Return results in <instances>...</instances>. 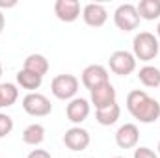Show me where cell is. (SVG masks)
Listing matches in <instances>:
<instances>
[{
    "mask_svg": "<svg viewBox=\"0 0 160 158\" xmlns=\"http://www.w3.org/2000/svg\"><path fill=\"white\" fill-rule=\"evenodd\" d=\"M17 6V0H0V7H15Z\"/></svg>",
    "mask_w": 160,
    "mask_h": 158,
    "instance_id": "obj_24",
    "label": "cell"
},
{
    "mask_svg": "<svg viewBox=\"0 0 160 158\" xmlns=\"http://www.w3.org/2000/svg\"><path fill=\"white\" fill-rule=\"evenodd\" d=\"M157 39L160 41V22H158V26H157Z\"/></svg>",
    "mask_w": 160,
    "mask_h": 158,
    "instance_id": "obj_26",
    "label": "cell"
},
{
    "mask_svg": "<svg viewBox=\"0 0 160 158\" xmlns=\"http://www.w3.org/2000/svg\"><path fill=\"white\" fill-rule=\"evenodd\" d=\"M127 110L136 121L145 125L160 119V102L149 97L143 89H132L127 95Z\"/></svg>",
    "mask_w": 160,
    "mask_h": 158,
    "instance_id": "obj_1",
    "label": "cell"
},
{
    "mask_svg": "<svg viewBox=\"0 0 160 158\" xmlns=\"http://www.w3.org/2000/svg\"><path fill=\"white\" fill-rule=\"evenodd\" d=\"M0 108H6L4 106V99H2V91H0Z\"/></svg>",
    "mask_w": 160,
    "mask_h": 158,
    "instance_id": "obj_27",
    "label": "cell"
},
{
    "mask_svg": "<svg viewBox=\"0 0 160 158\" xmlns=\"http://www.w3.org/2000/svg\"><path fill=\"white\" fill-rule=\"evenodd\" d=\"M119 116H121V108H119L118 102L112 104V106H108V108H102V110H97V112H95L97 123L102 125V126H112V125H116L118 119H119Z\"/></svg>",
    "mask_w": 160,
    "mask_h": 158,
    "instance_id": "obj_18",
    "label": "cell"
},
{
    "mask_svg": "<svg viewBox=\"0 0 160 158\" xmlns=\"http://www.w3.org/2000/svg\"><path fill=\"white\" fill-rule=\"evenodd\" d=\"M89 112H91V104H89V101H86L82 97H75L73 101H69V104L65 108L67 119L71 123H75V126H80V123H84L89 117Z\"/></svg>",
    "mask_w": 160,
    "mask_h": 158,
    "instance_id": "obj_11",
    "label": "cell"
},
{
    "mask_svg": "<svg viewBox=\"0 0 160 158\" xmlns=\"http://www.w3.org/2000/svg\"><path fill=\"white\" fill-rule=\"evenodd\" d=\"M0 91H2V99H4V106H6V108H8V106H13V104L17 102V99H19V89H17L15 84L4 82V84H0Z\"/></svg>",
    "mask_w": 160,
    "mask_h": 158,
    "instance_id": "obj_20",
    "label": "cell"
},
{
    "mask_svg": "<svg viewBox=\"0 0 160 158\" xmlns=\"http://www.w3.org/2000/svg\"><path fill=\"white\" fill-rule=\"evenodd\" d=\"M22 141L26 145H32V147H38L45 141V126L39 123H32L28 125L24 130H22Z\"/></svg>",
    "mask_w": 160,
    "mask_h": 158,
    "instance_id": "obj_16",
    "label": "cell"
},
{
    "mask_svg": "<svg viewBox=\"0 0 160 158\" xmlns=\"http://www.w3.org/2000/svg\"><path fill=\"white\" fill-rule=\"evenodd\" d=\"M80 82L75 75H58L50 82V91L60 101H73L78 93Z\"/></svg>",
    "mask_w": 160,
    "mask_h": 158,
    "instance_id": "obj_3",
    "label": "cell"
},
{
    "mask_svg": "<svg viewBox=\"0 0 160 158\" xmlns=\"http://www.w3.org/2000/svg\"><path fill=\"white\" fill-rule=\"evenodd\" d=\"M0 78H2V63H0Z\"/></svg>",
    "mask_w": 160,
    "mask_h": 158,
    "instance_id": "obj_28",
    "label": "cell"
},
{
    "mask_svg": "<svg viewBox=\"0 0 160 158\" xmlns=\"http://www.w3.org/2000/svg\"><path fill=\"white\" fill-rule=\"evenodd\" d=\"M158 155H160V141H158Z\"/></svg>",
    "mask_w": 160,
    "mask_h": 158,
    "instance_id": "obj_29",
    "label": "cell"
},
{
    "mask_svg": "<svg viewBox=\"0 0 160 158\" xmlns=\"http://www.w3.org/2000/svg\"><path fill=\"white\" fill-rule=\"evenodd\" d=\"M11 130H13V119H11V116L0 112V138L9 136Z\"/></svg>",
    "mask_w": 160,
    "mask_h": 158,
    "instance_id": "obj_21",
    "label": "cell"
},
{
    "mask_svg": "<svg viewBox=\"0 0 160 158\" xmlns=\"http://www.w3.org/2000/svg\"><path fill=\"white\" fill-rule=\"evenodd\" d=\"M110 82L108 78V69L104 65H99V63H93V65H88L84 71H82V86L86 89H95L102 84Z\"/></svg>",
    "mask_w": 160,
    "mask_h": 158,
    "instance_id": "obj_8",
    "label": "cell"
},
{
    "mask_svg": "<svg viewBox=\"0 0 160 158\" xmlns=\"http://www.w3.org/2000/svg\"><path fill=\"white\" fill-rule=\"evenodd\" d=\"M160 41L151 32H140L132 41V54L140 62H151L158 56Z\"/></svg>",
    "mask_w": 160,
    "mask_h": 158,
    "instance_id": "obj_2",
    "label": "cell"
},
{
    "mask_svg": "<svg viewBox=\"0 0 160 158\" xmlns=\"http://www.w3.org/2000/svg\"><path fill=\"white\" fill-rule=\"evenodd\" d=\"M140 141V130L134 123L121 125L116 132V143L119 149H134Z\"/></svg>",
    "mask_w": 160,
    "mask_h": 158,
    "instance_id": "obj_13",
    "label": "cell"
},
{
    "mask_svg": "<svg viewBox=\"0 0 160 158\" xmlns=\"http://www.w3.org/2000/svg\"><path fill=\"white\" fill-rule=\"evenodd\" d=\"M114 158H125V156H114Z\"/></svg>",
    "mask_w": 160,
    "mask_h": 158,
    "instance_id": "obj_30",
    "label": "cell"
},
{
    "mask_svg": "<svg viewBox=\"0 0 160 158\" xmlns=\"http://www.w3.org/2000/svg\"><path fill=\"white\" fill-rule=\"evenodd\" d=\"M4 26H6V17H4V13L0 11V34L4 32Z\"/></svg>",
    "mask_w": 160,
    "mask_h": 158,
    "instance_id": "obj_25",
    "label": "cell"
},
{
    "mask_svg": "<svg viewBox=\"0 0 160 158\" xmlns=\"http://www.w3.org/2000/svg\"><path fill=\"white\" fill-rule=\"evenodd\" d=\"M82 13L78 0H56L54 2V15L62 22H75Z\"/></svg>",
    "mask_w": 160,
    "mask_h": 158,
    "instance_id": "obj_12",
    "label": "cell"
},
{
    "mask_svg": "<svg viewBox=\"0 0 160 158\" xmlns=\"http://www.w3.org/2000/svg\"><path fill=\"white\" fill-rule=\"evenodd\" d=\"M15 78H17V84L22 89H26L28 93H36V89H39L41 84H43V78L41 77H38L32 71H26V69H21Z\"/></svg>",
    "mask_w": 160,
    "mask_h": 158,
    "instance_id": "obj_15",
    "label": "cell"
},
{
    "mask_svg": "<svg viewBox=\"0 0 160 158\" xmlns=\"http://www.w3.org/2000/svg\"><path fill=\"white\" fill-rule=\"evenodd\" d=\"M138 78L145 87H160V69L155 65H143L138 71Z\"/></svg>",
    "mask_w": 160,
    "mask_h": 158,
    "instance_id": "obj_19",
    "label": "cell"
},
{
    "mask_svg": "<svg viewBox=\"0 0 160 158\" xmlns=\"http://www.w3.org/2000/svg\"><path fill=\"white\" fill-rule=\"evenodd\" d=\"M48 67H50V65H48V60H47L43 54H30V56L24 60V65H22V69L36 73L41 78L48 73Z\"/></svg>",
    "mask_w": 160,
    "mask_h": 158,
    "instance_id": "obj_14",
    "label": "cell"
},
{
    "mask_svg": "<svg viewBox=\"0 0 160 158\" xmlns=\"http://www.w3.org/2000/svg\"><path fill=\"white\" fill-rule=\"evenodd\" d=\"M22 110L32 117H47L52 112V102L43 93H26L22 97Z\"/></svg>",
    "mask_w": 160,
    "mask_h": 158,
    "instance_id": "obj_4",
    "label": "cell"
},
{
    "mask_svg": "<svg viewBox=\"0 0 160 158\" xmlns=\"http://www.w3.org/2000/svg\"><path fill=\"white\" fill-rule=\"evenodd\" d=\"M82 19H84V22H86L88 26H91V28H101V26H104L106 21H108V11H106V7H104L102 4L91 2V4H86V6L82 7Z\"/></svg>",
    "mask_w": 160,
    "mask_h": 158,
    "instance_id": "obj_9",
    "label": "cell"
},
{
    "mask_svg": "<svg viewBox=\"0 0 160 158\" xmlns=\"http://www.w3.org/2000/svg\"><path fill=\"white\" fill-rule=\"evenodd\" d=\"M140 15L134 4H121L114 11V24L121 32H132L140 26Z\"/></svg>",
    "mask_w": 160,
    "mask_h": 158,
    "instance_id": "obj_5",
    "label": "cell"
},
{
    "mask_svg": "<svg viewBox=\"0 0 160 158\" xmlns=\"http://www.w3.org/2000/svg\"><path fill=\"white\" fill-rule=\"evenodd\" d=\"M26 158H52V156H50V153L45 151V149H34V151L28 153Z\"/></svg>",
    "mask_w": 160,
    "mask_h": 158,
    "instance_id": "obj_23",
    "label": "cell"
},
{
    "mask_svg": "<svg viewBox=\"0 0 160 158\" xmlns=\"http://www.w3.org/2000/svg\"><path fill=\"white\" fill-rule=\"evenodd\" d=\"M136 62L138 60L128 50H116V52L110 54V60H108L110 71L114 75H118V77H128V75H132L136 71Z\"/></svg>",
    "mask_w": 160,
    "mask_h": 158,
    "instance_id": "obj_6",
    "label": "cell"
},
{
    "mask_svg": "<svg viewBox=\"0 0 160 158\" xmlns=\"http://www.w3.org/2000/svg\"><path fill=\"white\" fill-rule=\"evenodd\" d=\"M134 158H158V155L149 147H136L134 149Z\"/></svg>",
    "mask_w": 160,
    "mask_h": 158,
    "instance_id": "obj_22",
    "label": "cell"
},
{
    "mask_svg": "<svg viewBox=\"0 0 160 158\" xmlns=\"http://www.w3.org/2000/svg\"><path fill=\"white\" fill-rule=\"evenodd\" d=\"M89 93H91V104L95 106V110L108 108V106L116 104V99H118V93H116V89H114V86L110 82L91 89Z\"/></svg>",
    "mask_w": 160,
    "mask_h": 158,
    "instance_id": "obj_10",
    "label": "cell"
},
{
    "mask_svg": "<svg viewBox=\"0 0 160 158\" xmlns=\"http://www.w3.org/2000/svg\"><path fill=\"white\" fill-rule=\"evenodd\" d=\"M63 143H65L67 149H71V151H75V153H82V151H86V149L89 147L91 136H89V132H88L86 128H82V126H71V128L65 130V134H63Z\"/></svg>",
    "mask_w": 160,
    "mask_h": 158,
    "instance_id": "obj_7",
    "label": "cell"
},
{
    "mask_svg": "<svg viewBox=\"0 0 160 158\" xmlns=\"http://www.w3.org/2000/svg\"><path fill=\"white\" fill-rule=\"evenodd\" d=\"M138 15L143 21H155L160 17V0H140L138 6Z\"/></svg>",
    "mask_w": 160,
    "mask_h": 158,
    "instance_id": "obj_17",
    "label": "cell"
}]
</instances>
